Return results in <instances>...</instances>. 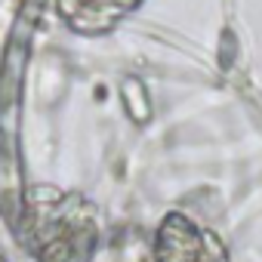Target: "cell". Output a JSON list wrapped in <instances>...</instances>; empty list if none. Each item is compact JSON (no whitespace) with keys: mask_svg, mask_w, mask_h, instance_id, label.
<instances>
[{"mask_svg":"<svg viewBox=\"0 0 262 262\" xmlns=\"http://www.w3.org/2000/svg\"><path fill=\"white\" fill-rule=\"evenodd\" d=\"M25 244L37 262H90L99 244L96 210L80 194L40 185L25 198Z\"/></svg>","mask_w":262,"mask_h":262,"instance_id":"cell-1","label":"cell"},{"mask_svg":"<svg viewBox=\"0 0 262 262\" xmlns=\"http://www.w3.org/2000/svg\"><path fill=\"white\" fill-rule=\"evenodd\" d=\"M155 262H228V253L213 231L198 228L179 213H170L158 228Z\"/></svg>","mask_w":262,"mask_h":262,"instance_id":"cell-2","label":"cell"},{"mask_svg":"<svg viewBox=\"0 0 262 262\" xmlns=\"http://www.w3.org/2000/svg\"><path fill=\"white\" fill-rule=\"evenodd\" d=\"M0 262H7V259H4V256H0Z\"/></svg>","mask_w":262,"mask_h":262,"instance_id":"cell-3","label":"cell"}]
</instances>
